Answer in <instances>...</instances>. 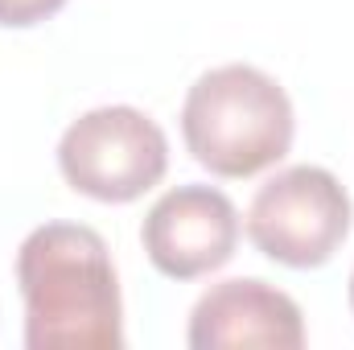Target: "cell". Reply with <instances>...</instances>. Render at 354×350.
<instances>
[{
    "label": "cell",
    "mask_w": 354,
    "mask_h": 350,
    "mask_svg": "<svg viewBox=\"0 0 354 350\" xmlns=\"http://www.w3.org/2000/svg\"><path fill=\"white\" fill-rule=\"evenodd\" d=\"M29 350H120L124 301L103 235L83 223H41L17 252Z\"/></svg>",
    "instance_id": "6da1fadb"
},
{
    "label": "cell",
    "mask_w": 354,
    "mask_h": 350,
    "mask_svg": "<svg viewBox=\"0 0 354 350\" xmlns=\"http://www.w3.org/2000/svg\"><path fill=\"white\" fill-rule=\"evenodd\" d=\"M297 116L284 87L248 62L206 71L181 103L189 157L218 177H256L292 149Z\"/></svg>",
    "instance_id": "7a4b0ae2"
},
{
    "label": "cell",
    "mask_w": 354,
    "mask_h": 350,
    "mask_svg": "<svg viewBox=\"0 0 354 350\" xmlns=\"http://www.w3.org/2000/svg\"><path fill=\"white\" fill-rule=\"evenodd\" d=\"M58 169L95 202H136L169 169V140L153 116L128 103L83 111L58 140Z\"/></svg>",
    "instance_id": "3957f363"
},
{
    "label": "cell",
    "mask_w": 354,
    "mask_h": 350,
    "mask_svg": "<svg viewBox=\"0 0 354 350\" xmlns=\"http://www.w3.org/2000/svg\"><path fill=\"white\" fill-rule=\"evenodd\" d=\"M351 194L322 165H288L248 206V239L284 268H322L351 235Z\"/></svg>",
    "instance_id": "277c9868"
},
{
    "label": "cell",
    "mask_w": 354,
    "mask_h": 350,
    "mask_svg": "<svg viewBox=\"0 0 354 350\" xmlns=\"http://www.w3.org/2000/svg\"><path fill=\"white\" fill-rule=\"evenodd\" d=\"M153 268L169 280H198L235 256L239 210L214 185H177L153 202L140 227Z\"/></svg>",
    "instance_id": "5b68a950"
},
{
    "label": "cell",
    "mask_w": 354,
    "mask_h": 350,
    "mask_svg": "<svg viewBox=\"0 0 354 350\" xmlns=\"http://www.w3.org/2000/svg\"><path fill=\"white\" fill-rule=\"evenodd\" d=\"M185 342L194 350H227V347H272L301 350L305 347V317L301 305L256 276H235L210 284L194 313Z\"/></svg>",
    "instance_id": "8992f818"
},
{
    "label": "cell",
    "mask_w": 354,
    "mask_h": 350,
    "mask_svg": "<svg viewBox=\"0 0 354 350\" xmlns=\"http://www.w3.org/2000/svg\"><path fill=\"white\" fill-rule=\"evenodd\" d=\"M66 0H0V25L4 29H29L62 12Z\"/></svg>",
    "instance_id": "52a82bcc"
},
{
    "label": "cell",
    "mask_w": 354,
    "mask_h": 350,
    "mask_svg": "<svg viewBox=\"0 0 354 350\" xmlns=\"http://www.w3.org/2000/svg\"><path fill=\"white\" fill-rule=\"evenodd\" d=\"M351 309H354V272H351Z\"/></svg>",
    "instance_id": "ba28073f"
}]
</instances>
